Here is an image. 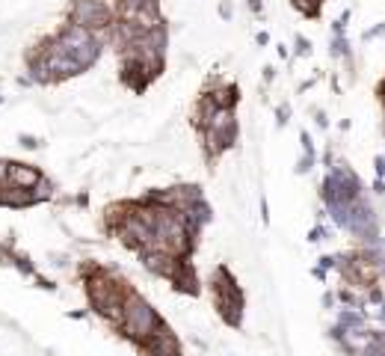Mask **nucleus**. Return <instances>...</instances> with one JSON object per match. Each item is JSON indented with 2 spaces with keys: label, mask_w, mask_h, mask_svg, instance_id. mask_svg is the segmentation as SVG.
<instances>
[{
  "label": "nucleus",
  "mask_w": 385,
  "mask_h": 356,
  "mask_svg": "<svg viewBox=\"0 0 385 356\" xmlns=\"http://www.w3.org/2000/svg\"><path fill=\"white\" fill-rule=\"evenodd\" d=\"M382 36H385V21L371 27V30H364V42H371V39H382Z\"/></svg>",
  "instance_id": "nucleus-16"
},
{
  "label": "nucleus",
  "mask_w": 385,
  "mask_h": 356,
  "mask_svg": "<svg viewBox=\"0 0 385 356\" xmlns=\"http://www.w3.org/2000/svg\"><path fill=\"white\" fill-rule=\"evenodd\" d=\"M160 324H164V318H160V315L151 309V303L143 300V297L131 288L128 297H125V309H121V321H119L116 330L139 347Z\"/></svg>",
  "instance_id": "nucleus-1"
},
{
  "label": "nucleus",
  "mask_w": 385,
  "mask_h": 356,
  "mask_svg": "<svg viewBox=\"0 0 385 356\" xmlns=\"http://www.w3.org/2000/svg\"><path fill=\"white\" fill-rule=\"evenodd\" d=\"M379 321H382V324H385V303H382V306H379Z\"/></svg>",
  "instance_id": "nucleus-27"
},
{
  "label": "nucleus",
  "mask_w": 385,
  "mask_h": 356,
  "mask_svg": "<svg viewBox=\"0 0 385 356\" xmlns=\"http://www.w3.org/2000/svg\"><path fill=\"white\" fill-rule=\"evenodd\" d=\"M116 21V12L107 6V0H74L69 6V24L86 27L92 33H104Z\"/></svg>",
  "instance_id": "nucleus-3"
},
{
  "label": "nucleus",
  "mask_w": 385,
  "mask_h": 356,
  "mask_svg": "<svg viewBox=\"0 0 385 356\" xmlns=\"http://www.w3.org/2000/svg\"><path fill=\"white\" fill-rule=\"evenodd\" d=\"M326 237H329V229H326V226H314L311 234H309V241L317 244V241H326Z\"/></svg>",
  "instance_id": "nucleus-15"
},
{
  "label": "nucleus",
  "mask_w": 385,
  "mask_h": 356,
  "mask_svg": "<svg viewBox=\"0 0 385 356\" xmlns=\"http://www.w3.org/2000/svg\"><path fill=\"white\" fill-rule=\"evenodd\" d=\"M246 4H249V9L258 15V12H261V6H264V0H246Z\"/></svg>",
  "instance_id": "nucleus-23"
},
{
  "label": "nucleus",
  "mask_w": 385,
  "mask_h": 356,
  "mask_svg": "<svg viewBox=\"0 0 385 356\" xmlns=\"http://www.w3.org/2000/svg\"><path fill=\"white\" fill-rule=\"evenodd\" d=\"M296 56H311V42L306 36H296Z\"/></svg>",
  "instance_id": "nucleus-14"
},
{
  "label": "nucleus",
  "mask_w": 385,
  "mask_h": 356,
  "mask_svg": "<svg viewBox=\"0 0 385 356\" xmlns=\"http://www.w3.org/2000/svg\"><path fill=\"white\" fill-rule=\"evenodd\" d=\"M314 122H317L320 128H326V125H329V119H326V113H317V119H314Z\"/></svg>",
  "instance_id": "nucleus-24"
},
{
  "label": "nucleus",
  "mask_w": 385,
  "mask_h": 356,
  "mask_svg": "<svg viewBox=\"0 0 385 356\" xmlns=\"http://www.w3.org/2000/svg\"><path fill=\"white\" fill-rule=\"evenodd\" d=\"M211 291H214V303H216L219 318L226 321L229 327H240V321H243V291L237 288L229 267H222V264L214 267Z\"/></svg>",
  "instance_id": "nucleus-2"
},
{
  "label": "nucleus",
  "mask_w": 385,
  "mask_h": 356,
  "mask_svg": "<svg viewBox=\"0 0 385 356\" xmlns=\"http://www.w3.org/2000/svg\"><path fill=\"white\" fill-rule=\"evenodd\" d=\"M288 116H291V107H288V104H281V107H279V125H285V122H288Z\"/></svg>",
  "instance_id": "nucleus-19"
},
{
  "label": "nucleus",
  "mask_w": 385,
  "mask_h": 356,
  "mask_svg": "<svg viewBox=\"0 0 385 356\" xmlns=\"http://www.w3.org/2000/svg\"><path fill=\"white\" fill-rule=\"evenodd\" d=\"M214 98V104L219 110H234V104L240 102V89L234 84H226V86H214V92H208Z\"/></svg>",
  "instance_id": "nucleus-8"
},
{
  "label": "nucleus",
  "mask_w": 385,
  "mask_h": 356,
  "mask_svg": "<svg viewBox=\"0 0 385 356\" xmlns=\"http://www.w3.org/2000/svg\"><path fill=\"white\" fill-rule=\"evenodd\" d=\"M21 146H27V149H39V140H36V137H21Z\"/></svg>",
  "instance_id": "nucleus-21"
},
{
  "label": "nucleus",
  "mask_w": 385,
  "mask_h": 356,
  "mask_svg": "<svg viewBox=\"0 0 385 356\" xmlns=\"http://www.w3.org/2000/svg\"><path fill=\"white\" fill-rule=\"evenodd\" d=\"M30 193H33V199H36V205H39V202H45V199H51V196H54V184L48 182V178H42V182H39Z\"/></svg>",
  "instance_id": "nucleus-11"
},
{
  "label": "nucleus",
  "mask_w": 385,
  "mask_h": 356,
  "mask_svg": "<svg viewBox=\"0 0 385 356\" xmlns=\"http://www.w3.org/2000/svg\"><path fill=\"white\" fill-rule=\"evenodd\" d=\"M338 327L341 330H364V327H368V321H364L361 309H341L338 312Z\"/></svg>",
  "instance_id": "nucleus-9"
},
{
  "label": "nucleus",
  "mask_w": 385,
  "mask_h": 356,
  "mask_svg": "<svg viewBox=\"0 0 385 356\" xmlns=\"http://www.w3.org/2000/svg\"><path fill=\"white\" fill-rule=\"evenodd\" d=\"M172 285H175V291H181V294H190V297L199 294V280H196V270L190 267V262L181 264V270L175 273Z\"/></svg>",
  "instance_id": "nucleus-7"
},
{
  "label": "nucleus",
  "mask_w": 385,
  "mask_h": 356,
  "mask_svg": "<svg viewBox=\"0 0 385 356\" xmlns=\"http://www.w3.org/2000/svg\"><path fill=\"white\" fill-rule=\"evenodd\" d=\"M139 259H143V267L151 270L154 276H160V280H175V273L181 270V264H184L187 259H178V255L172 252H164V249H143L139 252Z\"/></svg>",
  "instance_id": "nucleus-4"
},
{
  "label": "nucleus",
  "mask_w": 385,
  "mask_h": 356,
  "mask_svg": "<svg viewBox=\"0 0 385 356\" xmlns=\"http://www.w3.org/2000/svg\"><path fill=\"white\" fill-rule=\"evenodd\" d=\"M273 77H276V69H273V66H267V69H264V81L270 84V81H273Z\"/></svg>",
  "instance_id": "nucleus-25"
},
{
  "label": "nucleus",
  "mask_w": 385,
  "mask_h": 356,
  "mask_svg": "<svg viewBox=\"0 0 385 356\" xmlns=\"http://www.w3.org/2000/svg\"><path fill=\"white\" fill-rule=\"evenodd\" d=\"M9 184V161H0V187Z\"/></svg>",
  "instance_id": "nucleus-17"
},
{
  "label": "nucleus",
  "mask_w": 385,
  "mask_h": 356,
  "mask_svg": "<svg viewBox=\"0 0 385 356\" xmlns=\"http://www.w3.org/2000/svg\"><path fill=\"white\" fill-rule=\"evenodd\" d=\"M311 167H314V154H306V152H302V157L296 161V172H299V175H306V172H311Z\"/></svg>",
  "instance_id": "nucleus-13"
},
{
  "label": "nucleus",
  "mask_w": 385,
  "mask_h": 356,
  "mask_svg": "<svg viewBox=\"0 0 385 356\" xmlns=\"http://www.w3.org/2000/svg\"><path fill=\"white\" fill-rule=\"evenodd\" d=\"M294 6L306 15V18H317L323 9V0H294Z\"/></svg>",
  "instance_id": "nucleus-10"
},
{
  "label": "nucleus",
  "mask_w": 385,
  "mask_h": 356,
  "mask_svg": "<svg viewBox=\"0 0 385 356\" xmlns=\"http://www.w3.org/2000/svg\"><path fill=\"white\" fill-rule=\"evenodd\" d=\"M364 303H371V306H382L385 303V291L379 285H371L368 294H364Z\"/></svg>",
  "instance_id": "nucleus-12"
},
{
  "label": "nucleus",
  "mask_w": 385,
  "mask_h": 356,
  "mask_svg": "<svg viewBox=\"0 0 385 356\" xmlns=\"http://www.w3.org/2000/svg\"><path fill=\"white\" fill-rule=\"evenodd\" d=\"M374 193L376 196H385V178H376V182H374Z\"/></svg>",
  "instance_id": "nucleus-20"
},
{
  "label": "nucleus",
  "mask_w": 385,
  "mask_h": 356,
  "mask_svg": "<svg viewBox=\"0 0 385 356\" xmlns=\"http://www.w3.org/2000/svg\"><path fill=\"white\" fill-rule=\"evenodd\" d=\"M335 300H338L335 294H323V306H326V309H332V306H335Z\"/></svg>",
  "instance_id": "nucleus-22"
},
{
  "label": "nucleus",
  "mask_w": 385,
  "mask_h": 356,
  "mask_svg": "<svg viewBox=\"0 0 385 356\" xmlns=\"http://www.w3.org/2000/svg\"><path fill=\"white\" fill-rule=\"evenodd\" d=\"M42 172H39L33 164H18V161H9V184L12 187H21V190H33L39 182H42Z\"/></svg>",
  "instance_id": "nucleus-6"
},
{
  "label": "nucleus",
  "mask_w": 385,
  "mask_h": 356,
  "mask_svg": "<svg viewBox=\"0 0 385 356\" xmlns=\"http://www.w3.org/2000/svg\"><path fill=\"white\" fill-rule=\"evenodd\" d=\"M219 12H222V18H231V6H229V4H222Z\"/></svg>",
  "instance_id": "nucleus-26"
},
{
  "label": "nucleus",
  "mask_w": 385,
  "mask_h": 356,
  "mask_svg": "<svg viewBox=\"0 0 385 356\" xmlns=\"http://www.w3.org/2000/svg\"><path fill=\"white\" fill-rule=\"evenodd\" d=\"M374 169H376V178H385V154L374 157Z\"/></svg>",
  "instance_id": "nucleus-18"
},
{
  "label": "nucleus",
  "mask_w": 385,
  "mask_h": 356,
  "mask_svg": "<svg viewBox=\"0 0 385 356\" xmlns=\"http://www.w3.org/2000/svg\"><path fill=\"white\" fill-rule=\"evenodd\" d=\"M139 350H143L146 356H181V342L169 330V324H160L149 339L139 345Z\"/></svg>",
  "instance_id": "nucleus-5"
}]
</instances>
